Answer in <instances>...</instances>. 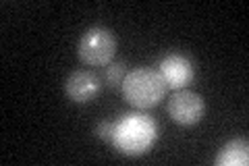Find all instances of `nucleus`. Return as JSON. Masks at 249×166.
I'll return each instance as SVG.
<instances>
[{"mask_svg": "<svg viewBox=\"0 0 249 166\" xmlns=\"http://www.w3.org/2000/svg\"><path fill=\"white\" fill-rule=\"evenodd\" d=\"M249 164V144L247 139H232L220 148L216 156V166H247Z\"/></svg>", "mask_w": 249, "mask_h": 166, "instance_id": "0eeeda50", "label": "nucleus"}, {"mask_svg": "<svg viewBox=\"0 0 249 166\" xmlns=\"http://www.w3.org/2000/svg\"><path fill=\"white\" fill-rule=\"evenodd\" d=\"M168 116L183 127L197 125L206 114V102L191 90H177L168 100Z\"/></svg>", "mask_w": 249, "mask_h": 166, "instance_id": "20e7f679", "label": "nucleus"}, {"mask_svg": "<svg viewBox=\"0 0 249 166\" xmlns=\"http://www.w3.org/2000/svg\"><path fill=\"white\" fill-rule=\"evenodd\" d=\"M96 135L102 139V141H108L112 144V135H114V123H108V121H102L96 127Z\"/></svg>", "mask_w": 249, "mask_h": 166, "instance_id": "1a4fd4ad", "label": "nucleus"}, {"mask_svg": "<svg viewBox=\"0 0 249 166\" xmlns=\"http://www.w3.org/2000/svg\"><path fill=\"white\" fill-rule=\"evenodd\" d=\"M166 83L158 69H133L129 71L121 85L124 100L139 110L154 108L166 96Z\"/></svg>", "mask_w": 249, "mask_h": 166, "instance_id": "f03ea898", "label": "nucleus"}, {"mask_svg": "<svg viewBox=\"0 0 249 166\" xmlns=\"http://www.w3.org/2000/svg\"><path fill=\"white\" fill-rule=\"evenodd\" d=\"M65 92L69 100H73L75 104H88V102L96 100L102 92V81L96 73L91 71H73L65 81Z\"/></svg>", "mask_w": 249, "mask_h": 166, "instance_id": "39448f33", "label": "nucleus"}, {"mask_svg": "<svg viewBox=\"0 0 249 166\" xmlns=\"http://www.w3.org/2000/svg\"><path fill=\"white\" fill-rule=\"evenodd\" d=\"M124 77H127V62L124 60H112L106 65V71H104V79L110 88H121Z\"/></svg>", "mask_w": 249, "mask_h": 166, "instance_id": "6e6552de", "label": "nucleus"}, {"mask_svg": "<svg viewBox=\"0 0 249 166\" xmlns=\"http://www.w3.org/2000/svg\"><path fill=\"white\" fill-rule=\"evenodd\" d=\"M116 52V37L110 29L106 27H91L83 34L77 46L81 62L89 67H104L112 62Z\"/></svg>", "mask_w": 249, "mask_h": 166, "instance_id": "7ed1b4c3", "label": "nucleus"}, {"mask_svg": "<svg viewBox=\"0 0 249 166\" xmlns=\"http://www.w3.org/2000/svg\"><path fill=\"white\" fill-rule=\"evenodd\" d=\"M158 73L164 79L166 88L177 92V90H185L193 81L196 71H193V62L187 56H183V54H168L158 65Z\"/></svg>", "mask_w": 249, "mask_h": 166, "instance_id": "423d86ee", "label": "nucleus"}, {"mask_svg": "<svg viewBox=\"0 0 249 166\" xmlns=\"http://www.w3.org/2000/svg\"><path fill=\"white\" fill-rule=\"evenodd\" d=\"M158 139V125L145 112H129L114 123L112 146L119 154L137 158L150 149Z\"/></svg>", "mask_w": 249, "mask_h": 166, "instance_id": "f257e3e1", "label": "nucleus"}]
</instances>
